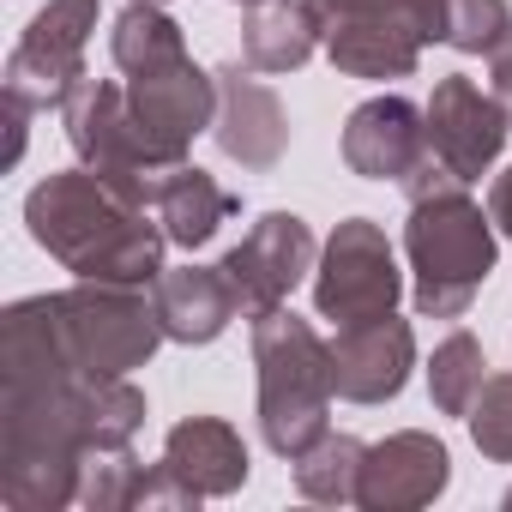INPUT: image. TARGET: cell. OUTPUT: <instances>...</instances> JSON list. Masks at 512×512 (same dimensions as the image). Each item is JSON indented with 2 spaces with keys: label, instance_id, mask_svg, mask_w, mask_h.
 Returning <instances> with one entry per match:
<instances>
[{
  "label": "cell",
  "instance_id": "obj_8",
  "mask_svg": "<svg viewBox=\"0 0 512 512\" xmlns=\"http://www.w3.org/2000/svg\"><path fill=\"white\" fill-rule=\"evenodd\" d=\"M103 0H49V7L25 25V37L7 55V103L61 109L67 91L85 79V43L97 31Z\"/></svg>",
  "mask_w": 512,
  "mask_h": 512
},
{
  "label": "cell",
  "instance_id": "obj_15",
  "mask_svg": "<svg viewBox=\"0 0 512 512\" xmlns=\"http://www.w3.org/2000/svg\"><path fill=\"white\" fill-rule=\"evenodd\" d=\"M416 368V332L410 320L386 314L368 326H338L332 338V374H338V398L350 404H386L404 392Z\"/></svg>",
  "mask_w": 512,
  "mask_h": 512
},
{
  "label": "cell",
  "instance_id": "obj_23",
  "mask_svg": "<svg viewBox=\"0 0 512 512\" xmlns=\"http://www.w3.org/2000/svg\"><path fill=\"white\" fill-rule=\"evenodd\" d=\"M488 362H482V344L470 338V332H452V338H440L434 344V356H428V398H434V410L440 416H470V404H476V392H482V374Z\"/></svg>",
  "mask_w": 512,
  "mask_h": 512
},
{
  "label": "cell",
  "instance_id": "obj_29",
  "mask_svg": "<svg viewBox=\"0 0 512 512\" xmlns=\"http://www.w3.org/2000/svg\"><path fill=\"white\" fill-rule=\"evenodd\" d=\"M488 217H494V229L512 241V169H506V175H494V193H488Z\"/></svg>",
  "mask_w": 512,
  "mask_h": 512
},
{
  "label": "cell",
  "instance_id": "obj_13",
  "mask_svg": "<svg viewBox=\"0 0 512 512\" xmlns=\"http://www.w3.org/2000/svg\"><path fill=\"white\" fill-rule=\"evenodd\" d=\"M211 133H217V151L229 157V163H241V169H272L278 157H284V145H290V115H284V103H278V91L272 85H260L253 79V67H223L217 73V121H211Z\"/></svg>",
  "mask_w": 512,
  "mask_h": 512
},
{
  "label": "cell",
  "instance_id": "obj_20",
  "mask_svg": "<svg viewBox=\"0 0 512 512\" xmlns=\"http://www.w3.org/2000/svg\"><path fill=\"white\" fill-rule=\"evenodd\" d=\"M151 211H157V223L175 247H205L241 211V199L229 187H217L199 163H175L151 181Z\"/></svg>",
  "mask_w": 512,
  "mask_h": 512
},
{
  "label": "cell",
  "instance_id": "obj_1",
  "mask_svg": "<svg viewBox=\"0 0 512 512\" xmlns=\"http://www.w3.org/2000/svg\"><path fill=\"white\" fill-rule=\"evenodd\" d=\"M145 428V392L115 374H79L55 338L49 296L0 314V500L61 512L79 500L85 458L121 452Z\"/></svg>",
  "mask_w": 512,
  "mask_h": 512
},
{
  "label": "cell",
  "instance_id": "obj_31",
  "mask_svg": "<svg viewBox=\"0 0 512 512\" xmlns=\"http://www.w3.org/2000/svg\"><path fill=\"white\" fill-rule=\"evenodd\" d=\"M145 7H169V0H145Z\"/></svg>",
  "mask_w": 512,
  "mask_h": 512
},
{
  "label": "cell",
  "instance_id": "obj_14",
  "mask_svg": "<svg viewBox=\"0 0 512 512\" xmlns=\"http://www.w3.org/2000/svg\"><path fill=\"white\" fill-rule=\"evenodd\" d=\"M428 157V115L410 97H368L344 121V163L362 181H410V169Z\"/></svg>",
  "mask_w": 512,
  "mask_h": 512
},
{
  "label": "cell",
  "instance_id": "obj_11",
  "mask_svg": "<svg viewBox=\"0 0 512 512\" xmlns=\"http://www.w3.org/2000/svg\"><path fill=\"white\" fill-rule=\"evenodd\" d=\"M422 115H428V151H434V163H440L452 181H464V187L482 181V175L500 163L506 133H512L506 103H500V97H482L464 73L440 79Z\"/></svg>",
  "mask_w": 512,
  "mask_h": 512
},
{
  "label": "cell",
  "instance_id": "obj_19",
  "mask_svg": "<svg viewBox=\"0 0 512 512\" xmlns=\"http://www.w3.org/2000/svg\"><path fill=\"white\" fill-rule=\"evenodd\" d=\"M422 37L398 19H374V13H356V19H332L326 25V55L338 73L350 79H410L416 61H422Z\"/></svg>",
  "mask_w": 512,
  "mask_h": 512
},
{
  "label": "cell",
  "instance_id": "obj_28",
  "mask_svg": "<svg viewBox=\"0 0 512 512\" xmlns=\"http://www.w3.org/2000/svg\"><path fill=\"white\" fill-rule=\"evenodd\" d=\"M488 79H494V97H500L506 115H512V25H506V37L488 49Z\"/></svg>",
  "mask_w": 512,
  "mask_h": 512
},
{
  "label": "cell",
  "instance_id": "obj_26",
  "mask_svg": "<svg viewBox=\"0 0 512 512\" xmlns=\"http://www.w3.org/2000/svg\"><path fill=\"white\" fill-rule=\"evenodd\" d=\"M320 19H356V13H374V19H398L410 25L422 43H446V0H314Z\"/></svg>",
  "mask_w": 512,
  "mask_h": 512
},
{
  "label": "cell",
  "instance_id": "obj_2",
  "mask_svg": "<svg viewBox=\"0 0 512 512\" xmlns=\"http://www.w3.org/2000/svg\"><path fill=\"white\" fill-rule=\"evenodd\" d=\"M25 229L73 278L133 284V290H151L163 278L169 235H163L157 211L85 163L61 169L25 193Z\"/></svg>",
  "mask_w": 512,
  "mask_h": 512
},
{
  "label": "cell",
  "instance_id": "obj_5",
  "mask_svg": "<svg viewBox=\"0 0 512 512\" xmlns=\"http://www.w3.org/2000/svg\"><path fill=\"white\" fill-rule=\"evenodd\" d=\"M49 320H55V338L67 350V362L79 374H133L157 356L163 344V320H157V302L133 284H97V278H79L73 290H55L49 296Z\"/></svg>",
  "mask_w": 512,
  "mask_h": 512
},
{
  "label": "cell",
  "instance_id": "obj_25",
  "mask_svg": "<svg viewBox=\"0 0 512 512\" xmlns=\"http://www.w3.org/2000/svg\"><path fill=\"white\" fill-rule=\"evenodd\" d=\"M464 422H470V440L482 458L512 464V374H488Z\"/></svg>",
  "mask_w": 512,
  "mask_h": 512
},
{
  "label": "cell",
  "instance_id": "obj_3",
  "mask_svg": "<svg viewBox=\"0 0 512 512\" xmlns=\"http://www.w3.org/2000/svg\"><path fill=\"white\" fill-rule=\"evenodd\" d=\"M404 253H410V272H416V314L422 320H458L494 272V253H500L494 217L458 181H446V187L410 199Z\"/></svg>",
  "mask_w": 512,
  "mask_h": 512
},
{
  "label": "cell",
  "instance_id": "obj_32",
  "mask_svg": "<svg viewBox=\"0 0 512 512\" xmlns=\"http://www.w3.org/2000/svg\"><path fill=\"white\" fill-rule=\"evenodd\" d=\"M506 506H512V494H506Z\"/></svg>",
  "mask_w": 512,
  "mask_h": 512
},
{
  "label": "cell",
  "instance_id": "obj_9",
  "mask_svg": "<svg viewBox=\"0 0 512 512\" xmlns=\"http://www.w3.org/2000/svg\"><path fill=\"white\" fill-rule=\"evenodd\" d=\"M314 272V229L296 211H266L229 253H223V278L241 302L247 320H260L290 302V290Z\"/></svg>",
  "mask_w": 512,
  "mask_h": 512
},
{
  "label": "cell",
  "instance_id": "obj_27",
  "mask_svg": "<svg viewBox=\"0 0 512 512\" xmlns=\"http://www.w3.org/2000/svg\"><path fill=\"white\" fill-rule=\"evenodd\" d=\"M512 25L506 0H446V43L458 55H488Z\"/></svg>",
  "mask_w": 512,
  "mask_h": 512
},
{
  "label": "cell",
  "instance_id": "obj_16",
  "mask_svg": "<svg viewBox=\"0 0 512 512\" xmlns=\"http://www.w3.org/2000/svg\"><path fill=\"white\" fill-rule=\"evenodd\" d=\"M151 302H157V320H163V338L169 344H211L223 338V326L241 314L223 266H181V272H163L151 284Z\"/></svg>",
  "mask_w": 512,
  "mask_h": 512
},
{
  "label": "cell",
  "instance_id": "obj_6",
  "mask_svg": "<svg viewBox=\"0 0 512 512\" xmlns=\"http://www.w3.org/2000/svg\"><path fill=\"white\" fill-rule=\"evenodd\" d=\"M404 296V272H398V253L386 241V229L374 217H344L320 253V272H314V308L332 326H368L386 320Z\"/></svg>",
  "mask_w": 512,
  "mask_h": 512
},
{
  "label": "cell",
  "instance_id": "obj_7",
  "mask_svg": "<svg viewBox=\"0 0 512 512\" xmlns=\"http://www.w3.org/2000/svg\"><path fill=\"white\" fill-rule=\"evenodd\" d=\"M127 115H133L145 163L163 175V169L187 163L193 139L217 121V73L193 67V55L169 61L157 73H133L127 79Z\"/></svg>",
  "mask_w": 512,
  "mask_h": 512
},
{
  "label": "cell",
  "instance_id": "obj_22",
  "mask_svg": "<svg viewBox=\"0 0 512 512\" xmlns=\"http://www.w3.org/2000/svg\"><path fill=\"white\" fill-rule=\"evenodd\" d=\"M362 458H368V446L356 434H332L326 428L302 458H290L296 464V494L320 500V506H350L356 482H362Z\"/></svg>",
  "mask_w": 512,
  "mask_h": 512
},
{
  "label": "cell",
  "instance_id": "obj_17",
  "mask_svg": "<svg viewBox=\"0 0 512 512\" xmlns=\"http://www.w3.org/2000/svg\"><path fill=\"white\" fill-rule=\"evenodd\" d=\"M163 464L199 494V500H217V494H235L247 482V446L241 434L223 422V416H187L163 434Z\"/></svg>",
  "mask_w": 512,
  "mask_h": 512
},
{
  "label": "cell",
  "instance_id": "obj_10",
  "mask_svg": "<svg viewBox=\"0 0 512 512\" xmlns=\"http://www.w3.org/2000/svg\"><path fill=\"white\" fill-rule=\"evenodd\" d=\"M61 121H67V145L79 151L85 169L109 175L115 187H127L139 205H151V181L157 169L145 163L139 151V133H133V115H127V91L109 85V79H79L61 103Z\"/></svg>",
  "mask_w": 512,
  "mask_h": 512
},
{
  "label": "cell",
  "instance_id": "obj_12",
  "mask_svg": "<svg viewBox=\"0 0 512 512\" xmlns=\"http://www.w3.org/2000/svg\"><path fill=\"white\" fill-rule=\"evenodd\" d=\"M446 482H452L446 440H434L422 428H404V434H386L380 446H368L356 506H368V512H416V506H434L446 494Z\"/></svg>",
  "mask_w": 512,
  "mask_h": 512
},
{
  "label": "cell",
  "instance_id": "obj_21",
  "mask_svg": "<svg viewBox=\"0 0 512 512\" xmlns=\"http://www.w3.org/2000/svg\"><path fill=\"white\" fill-rule=\"evenodd\" d=\"M109 55H115V67L133 79V73H157V67H169V61H187V37H181V25H175L163 7L133 0V7L115 19V31H109Z\"/></svg>",
  "mask_w": 512,
  "mask_h": 512
},
{
  "label": "cell",
  "instance_id": "obj_18",
  "mask_svg": "<svg viewBox=\"0 0 512 512\" xmlns=\"http://www.w3.org/2000/svg\"><path fill=\"white\" fill-rule=\"evenodd\" d=\"M326 43V19L314 0H260L241 19V61L253 73H296Z\"/></svg>",
  "mask_w": 512,
  "mask_h": 512
},
{
  "label": "cell",
  "instance_id": "obj_30",
  "mask_svg": "<svg viewBox=\"0 0 512 512\" xmlns=\"http://www.w3.org/2000/svg\"><path fill=\"white\" fill-rule=\"evenodd\" d=\"M235 7H260V0H235Z\"/></svg>",
  "mask_w": 512,
  "mask_h": 512
},
{
  "label": "cell",
  "instance_id": "obj_4",
  "mask_svg": "<svg viewBox=\"0 0 512 512\" xmlns=\"http://www.w3.org/2000/svg\"><path fill=\"white\" fill-rule=\"evenodd\" d=\"M253 368H260V434L278 458H302L326 434V410L338 392L332 344L296 320L290 308H272L253 320Z\"/></svg>",
  "mask_w": 512,
  "mask_h": 512
},
{
  "label": "cell",
  "instance_id": "obj_24",
  "mask_svg": "<svg viewBox=\"0 0 512 512\" xmlns=\"http://www.w3.org/2000/svg\"><path fill=\"white\" fill-rule=\"evenodd\" d=\"M139 488H145V464L133 458V446H121V452H91V458H85V482H79V506H91V512H121V506H139Z\"/></svg>",
  "mask_w": 512,
  "mask_h": 512
}]
</instances>
